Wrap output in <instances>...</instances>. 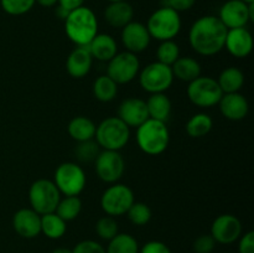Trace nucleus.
Wrapping results in <instances>:
<instances>
[{
	"mask_svg": "<svg viewBox=\"0 0 254 253\" xmlns=\"http://www.w3.org/2000/svg\"><path fill=\"white\" fill-rule=\"evenodd\" d=\"M151 36L144 24L139 21H130L122 30V42L127 51L131 54L143 52L148 49Z\"/></svg>",
	"mask_w": 254,
	"mask_h": 253,
	"instance_id": "nucleus-15",
	"label": "nucleus"
},
{
	"mask_svg": "<svg viewBox=\"0 0 254 253\" xmlns=\"http://www.w3.org/2000/svg\"><path fill=\"white\" fill-rule=\"evenodd\" d=\"M145 103L149 118L164 123L168 121L171 113V101L165 93H153Z\"/></svg>",
	"mask_w": 254,
	"mask_h": 253,
	"instance_id": "nucleus-24",
	"label": "nucleus"
},
{
	"mask_svg": "<svg viewBox=\"0 0 254 253\" xmlns=\"http://www.w3.org/2000/svg\"><path fill=\"white\" fill-rule=\"evenodd\" d=\"M66 221L62 220L56 212L41 216V232L51 240H59L66 233Z\"/></svg>",
	"mask_w": 254,
	"mask_h": 253,
	"instance_id": "nucleus-27",
	"label": "nucleus"
},
{
	"mask_svg": "<svg viewBox=\"0 0 254 253\" xmlns=\"http://www.w3.org/2000/svg\"><path fill=\"white\" fill-rule=\"evenodd\" d=\"M118 93V84L108 76H101L94 81L93 94L98 101L111 102Z\"/></svg>",
	"mask_w": 254,
	"mask_h": 253,
	"instance_id": "nucleus-30",
	"label": "nucleus"
},
{
	"mask_svg": "<svg viewBox=\"0 0 254 253\" xmlns=\"http://www.w3.org/2000/svg\"><path fill=\"white\" fill-rule=\"evenodd\" d=\"M139 253H171V251L164 242L150 241L139 250Z\"/></svg>",
	"mask_w": 254,
	"mask_h": 253,
	"instance_id": "nucleus-39",
	"label": "nucleus"
},
{
	"mask_svg": "<svg viewBox=\"0 0 254 253\" xmlns=\"http://www.w3.org/2000/svg\"><path fill=\"white\" fill-rule=\"evenodd\" d=\"M52 253H72V250H69V248L60 247V248H56V250L52 251Z\"/></svg>",
	"mask_w": 254,
	"mask_h": 253,
	"instance_id": "nucleus-45",
	"label": "nucleus"
},
{
	"mask_svg": "<svg viewBox=\"0 0 254 253\" xmlns=\"http://www.w3.org/2000/svg\"><path fill=\"white\" fill-rule=\"evenodd\" d=\"M170 141V133L164 122L146 119L136 128V143L148 155H159L166 150Z\"/></svg>",
	"mask_w": 254,
	"mask_h": 253,
	"instance_id": "nucleus-3",
	"label": "nucleus"
},
{
	"mask_svg": "<svg viewBox=\"0 0 254 253\" xmlns=\"http://www.w3.org/2000/svg\"><path fill=\"white\" fill-rule=\"evenodd\" d=\"M174 74L171 66L156 61L149 63L139 76V83L144 91L149 93H164L171 87Z\"/></svg>",
	"mask_w": 254,
	"mask_h": 253,
	"instance_id": "nucleus-9",
	"label": "nucleus"
},
{
	"mask_svg": "<svg viewBox=\"0 0 254 253\" xmlns=\"http://www.w3.org/2000/svg\"><path fill=\"white\" fill-rule=\"evenodd\" d=\"M238 252L240 253H254V232L245 233L241 237L240 245H238Z\"/></svg>",
	"mask_w": 254,
	"mask_h": 253,
	"instance_id": "nucleus-41",
	"label": "nucleus"
},
{
	"mask_svg": "<svg viewBox=\"0 0 254 253\" xmlns=\"http://www.w3.org/2000/svg\"><path fill=\"white\" fill-rule=\"evenodd\" d=\"M145 26L150 36L159 41L173 40L181 30L180 12L161 6L149 16Z\"/></svg>",
	"mask_w": 254,
	"mask_h": 253,
	"instance_id": "nucleus-5",
	"label": "nucleus"
},
{
	"mask_svg": "<svg viewBox=\"0 0 254 253\" xmlns=\"http://www.w3.org/2000/svg\"><path fill=\"white\" fill-rule=\"evenodd\" d=\"M127 213H128L129 221L135 226L146 225L151 218L150 207L144 202H133Z\"/></svg>",
	"mask_w": 254,
	"mask_h": 253,
	"instance_id": "nucleus-33",
	"label": "nucleus"
},
{
	"mask_svg": "<svg viewBox=\"0 0 254 253\" xmlns=\"http://www.w3.org/2000/svg\"><path fill=\"white\" fill-rule=\"evenodd\" d=\"M66 35L77 46H87L98 34V20L93 10L81 6L69 11L64 20Z\"/></svg>",
	"mask_w": 254,
	"mask_h": 253,
	"instance_id": "nucleus-2",
	"label": "nucleus"
},
{
	"mask_svg": "<svg viewBox=\"0 0 254 253\" xmlns=\"http://www.w3.org/2000/svg\"><path fill=\"white\" fill-rule=\"evenodd\" d=\"M216 247V241L211 235H201L193 242V251L196 253H211Z\"/></svg>",
	"mask_w": 254,
	"mask_h": 253,
	"instance_id": "nucleus-38",
	"label": "nucleus"
},
{
	"mask_svg": "<svg viewBox=\"0 0 254 253\" xmlns=\"http://www.w3.org/2000/svg\"><path fill=\"white\" fill-rule=\"evenodd\" d=\"M118 118L122 119L129 128H138L146 119H149L145 101L136 97L124 99L118 108Z\"/></svg>",
	"mask_w": 254,
	"mask_h": 253,
	"instance_id": "nucleus-17",
	"label": "nucleus"
},
{
	"mask_svg": "<svg viewBox=\"0 0 254 253\" xmlns=\"http://www.w3.org/2000/svg\"><path fill=\"white\" fill-rule=\"evenodd\" d=\"M55 185L64 196H78L86 186V174L76 163H64L55 171Z\"/></svg>",
	"mask_w": 254,
	"mask_h": 253,
	"instance_id": "nucleus-8",
	"label": "nucleus"
},
{
	"mask_svg": "<svg viewBox=\"0 0 254 253\" xmlns=\"http://www.w3.org/2000/svg\"><path fill=\"white\" fill-rule=\"evenodd\" d=\"M88 50L92 57L99 61H111L118 51L117 42L111 35L97 34L88 44Z\"/></svg>",
	"mask_w": 254,
	"mask_h": 253,
	"instance_id": "nucleus-22",
	"label": "nucleus"
},
{
	"mask_svg": "<svg viewBox=\"0 0 254 253\" xmlns=\"http://www.w3.org/2000/svg\"><path fill=\"white\" fill-rule=\"evenodd\" d=\"M228 29L218 16L206 15L196 20L189 31L191 47L202 56H213L225 47Z\"/></svg>",
	"mask_w": 254,
	"mask_h": 253,
	"instance_id": "nucleus-1",
	"label": "nucleus"
},
{
	"mask_svg": "<svg viewBox=\"0 0 254 253\" xmlns=\"http://www.w3.org/2000/svg\"><path fill=\"white\" fill-rule=\"evenodd\" d=\"M72 253H106V248L96 241L86 240L77 243Z\"/></svg>",
	"mask_w": 254,
	"mask_h": 253,
	"instance_id": "nucleus-37",
	"label": "nucleus"
},
{
	"mask_svg": "<svg viewBox=\"0 0 254 253\" xmlns=\"http://www.w3.org/2000/svg\"><path fill=\"white\" fill-rule=\"evenodd\" d=\"M133 6L126 0L109 2L108 6L104 10V19H106L107 24L112 27H117V29H123L126 25L133 21Z\"/></svg>",
	"mask_w": 254,
	"mask_h": 253,
	"instance_id": "nucleus-21",
	"label": "nucleus"
},
{
	"mask_svg": "<svg viewBox=\"0 0 254 253\" xmlns=\"http://www.w3.org/2000/svg\"><path fill=\"white\" fill-rule=\"evenodd\" d=\"M99 154V145L93 140L81 141L76 149L77 159L82 163H91L96 160Z\"/></svg>",
	"mask_w": 254,
	"mask_h": 253,
	"instance_id": "nucleus-36",
	"label": "nucleus"
},
{
	"mask_svg": "<svg viewBox=\"0 0 254 253\" xmlns=\"http://www.w3.org/2000/svg\"><path fill=\"white\" fill-rule=\"evenodd\" d=\"M57 4H59L60 6L64 7V9L68 10V11H72V10L83 6L84 0H59Z\"/></svg>",
	"mask_w": 254,
	"mask_h": 253,
	"instance_id": "nucleus-42",
	"label": "nucleus"
},
{
	"mask_svg": "<svg viewBox=\"0 0 254 253\" xmlns=\"http://www.w3.org/2000/svg\"><path fill=\"white\" fill-rule=\"evenodd\" d=\"M107 76L111 77L117 84L129 83L138 74L140 68V62L135 54L129 51L117 54L111 61H108Z\"/></svg>",
	"mask_w": 254,
	"mask_h": 253,
	"instance_id": "nucleus-11",
	"label": "nucleus"
},
{
	"mask_svg": "<svg viewBox=\"0 0 254 253\" xmlns=\"http://www.w3.org/2000/svg\"><path fill=\"white\" fill-rule=\"evenodd\" d=\"M55 14H56L57 17H60V19H61V20H66V17L68 16L69 11H68V10L64 9V7H62V6H60V5H57L56 11H55Z\"/></svg>",
	"mask_w": 254,
	"mask_h": 253,
	"instance_id": "nucleus-43",
	"label": "nucleus"
},
{
	"mask_svg": "<svg viewBox=\"0 0 254 253\" xmlns=\"http://www.w3.org/2000/svg\"><path fill=\"white\" fill-rule=\"evenodd\" d=\"M94 163L98 178L108 184H116L123 176L126 169L123 156L116 150L102 151L98 154Z\"/></svg>",
	"mask_w": 254,
	"mask_h": 253,
	"instance_id": "nucleus-13",
	"label": "nucleus"
},
{
	"mask_svg": "<svg viewBox=\"0 0 254 253\" xmlns=\"http://www.w3.org/2000/svg\"><path fill=\"white\" fill-rule=\"evenodd\" d=\"M220 111L230 121H242L246 118L250 111V104L247 98L243 94L238 93H225L218 102Z\"/></svg>",
	"mask_w": 254,
	"mask_h": 253,
	"instance_id": "nucleus-19",
	"label": "nucleus"
},
{
	"mask_svg": "<svg viewBox=\"0 0 254 253\" xmlns=\"http://www.w3.org/2000/svg\"><path fill=\"white\" fill-rule=\"evenodd\" d=\"M218 19L228 30L246 27L248 22L254 21V2L228 0L221 6Z\"/></svg>",
	"mask_w": 254,
	"mask_h": 253,
	"instance_id": "nucleus-12",
	"label": "nucleus"
},
{
	"mask_svg": "<svg viewBox=\"0 0 254 253\" xmlns=\"http://www.w3.org/2000/svg\"><path fill=\"white\" fill-rule=\"evenodd\" d=\"M96 124L89 118L83 116L74 117L68 124V134L72 139L81 143V141L92 140L96 134Z\"/></svg>",
	"mask_w": 254,
	"mask_h": 253,
	"instance_id": "nucleus-25",
	"label": "nucleus"
},
{
	"mask_svg": "<svg viewBox=\"0 0 254 253\" xmlns=\"http://www.w3.org/2000/svg\"><path fill=\"white\" fill-rule=\"evenodd\" d=\"M174 78L183 82H192L201 76V66L192 57H179L171 66Z\"/></svg>",
	"mask_w": 254,
	"mask_h": 253,
	"instance_id": "nucleus-23",
	"label": "nucleus"
},
{
	"mask_svg": "<svg viewBox=\"0 0 254 253\" xmlns=\"http://www.w3.org/2000/svg\"><path fill=\"white\" fill-rule=\"evenodd\" d=\"M242 1L247 2V4H250V2H254V0H242Z\"/></svg>",
	"mask_w": 254,
	"mask_h": 253,
	"instance_id": "nucleus-46",
	"label": "nucleus"
},
{
	"mask_svg": "<svg viewBox=\"0 0 254 253\" xmlns=\"http://www.w3.org/2000/svg\"><path fill=\"white\" fill-rule=\"evenodd\" d=\"M211 236L216 243L231 245L242 235V223L235 215L225 213L216 218L211 226Z\"/></svg>",
	"mask_w": 254,
	"mask_h": 253,
	"instance_id": "nucleus-14",
	"label": "nucleus"
},
{
	"mask_svg": "<svg viewBox=\"0 0 254 253\" xmlns=\"http://www.w3.org/2000/svg\"><path fill=\"white\" fill-rule=\"evenodd\" d=\"M93 57L87 46H77L73 51L69 54L66 62L67 72L73 78H82L87 76L92 68Z\"/></svg>",
	"mask_w": 254,
	"mask_h": 253,
	"instance_id": "nucleus-20",
	"label": "nucleus"
},
{
	"mask_svg": "<svg viewBox=\"0 0 254 253\" xmlns=\"http://www.w3.org/2000/svg\"><path fill=\"white\" fill-rule=\"evenodd\" d=\"M218 86L225 93H236L240 91L245 83V74L241 69L236 67H228L221 72L220 77L217 79Z\"/></svg>",
	"mask_w": 254,
	"mask_h": 253,
	"instance_id": "nucleus-26",
	"label": "nucleus"
},
{
	"mask_svg": "<svg viewBox=\"0 0 254 253\" xmlns=\"http://www.w3.org/2000/svg\"><path fill=\"white\" fill-rule=\"evenodd\" d=\"M12 227L21 237H37L41 233V215L32 208H21L12 217Z\"/></svg>",
	"mask_w": 254,
	"mask_h": 253,
	"instance_id": "nucleus-16",
	"label": "nucleus"
},
{
	"mask_svg": "<svg viewBox=\"0 0 254 253\" xmlns=\"http://www.w3.org/2000/svg\"><path fill=\"white\" fill-rule=\"evenodd\" d=\"M35 1H36L37 4L41 5V6L51 7V6H55V5L57 4V1H59V0H35Z\"/></svg>",
	"mask_w": 254,
	"mask_h": 253,
	"instance_id": "nucleus-44",
	"label": "nucleus"
},
{
	"mask_svg": "<svg viewBox=\"0 0 254 253\" xmlns=\"http://www.w3.org/2000/svg\"><path fill=\"white\" fill-rule=\"evenodd\" d=\"M106 253H139V246L133 236L118 233L109 241Z\"/></svg>",
	"mask_w": 254,
	"mask_h": 253,
	"instance_id": "nucleus-29",
	"label": "nucleus"
},
{
	"mask_svg": "<svg viewBox=\"0 0 254 253\" xmlns=\"http://www.w3.org/2000/svg\"><path fill=\"white\" fill-rule=\"evenodd\" d=\"M134 202V193L129 186L124 184H114L109 186L101 197V207L108 216H122L127 213Z\"/></svg>",
	"mask_w": 254,
	"mask_h": 253,
	"instance_id": "nucleus-10",
	"label": "nucleus"
},
{
	"mask_svg": "<svg viewBox=\"0 0 254 253\" xmlns=\"http://www.w3.org/2000/svg\"><path fill=\"white\" fill-rule=\"evenodd\" d=\"M196 0H163V6H168L175 11H186L195 5Z\"/></svg>",
	"mask_w": 254,
	"mask_h": 253,
	"instance_id": "nucleus-40",
	"label": "nucleus"
},
{
	"mask_svg": "<svg viewBox=\"0 0 254 253\" xmlns=\"http://www.w3.org/2000/svg\"><path fill=\"white\" fill-rule=\"evenodd\" d=\"M96 140L104 150L119 151L128 144L130 129L118 117H109L96 128Z\"/></svg>",
	"mask_w": 254,
	"mask_h": 253,
	"instance_id": "nucleus-4",
	"label": "nucleus"
},
{
	"mask_svg": "<svg viewBox=\"0 0 254 253\" xmlns=\"http://www.w3.org/2000/svg\"><path fill=\"white\" fill-rule=\"evenodd\" d=\"M225 47L232 56L237 59H245L253 50L252 34L246 27L230 29L226 36Z\"/></svg>",
	"mask_w": 254,
	"mask_h": 253,
	"instance_id": "nucleus-18",
	"label": "nucleus"
},
{
	"mask_svg": "<svg viewBox=\"0 0 254 253\" xmlns=\"http://www.w3.org/2000/svg\"><path fill=\"white\" fill-rule=\"evenodd\" d=\"M81 210L82 201L79 200L78 196H66L64 198L60 200L55 212L67 222V221L74 220L79 215Z\"/></svg>",
	"mask_w": 254,
	"mask_h": 253,
	"instance_id": "nucleus-31",
	"label": "nucleus"
},
{
	"mask_svg": "<svg viewBox=\"0 0 254 253\" xmlns=\"http://www.w3.org/2000/svg\"><path fill=\"white\" fill-rule=\"evenodd\" d=\"M109 2H113V1H121V0H108Z\"/></svg>",
	"mask_w": 254,
	"mask_h": 253,
	"instance_id": "nucleus-47",
	"label": "nucleus"
},
{
	"mask_svg": "<svg viewBox=\"0 0 254 253\" xmlns=\"http://www.w3.org/2000/svg\"><path fill=\"white\" fill-rule=\"evenodd\" d=\"M35 0H0L2 10L9 15H24L34 7Z\"/></svg>",
	"mask_w": 254,
	"mask_h": 253,
	"instance_id": "nucleus-35",
	"label": "nucleus"
},
{
	"mask_svg": "<svg viewBox=\"0 0 254 253\" xmlns=\"http://www.w3.org/2000/svg\"><path fill=\"white\" fill-rule=\"evenodd\" d=\"M213 126L212 118L206 113L193 114L186 124V131L192 138H201L207 135Z\"/></svg>",
	"mask_w": 254,
	"mask_h": 253,
	"instance_id": "nucleus-28",
	"label": "nucleus"
},
{
	"mask_svg": "<svg viewBox=\"0 0 254 253\" xmlns=\"http://www.w3.org/2000/svg\"><path fill=\"white\" fill-rule=\"evenodd\" d=\"M96 232L99 238L104 241H111L114 236L118 235V223L112 216H104L99 218L96 223Z\"/></svg>",
	"mask_w": 254,
	"mask_h": 253,
	"instance_id": "nucleus-34",
	"label": "nucleus"
},
{
	"mask_svg": "<svg viewBox=\"0 0 254 253\" xmlns=\"http://www.w3.org/2000/svg\"><path fill=\"white\" fill-rule=\"evenodd\" d=\"M222 96V89L218 86L217 81L212 77L200 76L189 83V99L200 108H211L216 106Z\"/></svg>",
	"mask_w": 254,
	"mask_h": 253,
	"instance_id": "nucleus-7",
	"label": "nucleus"
},
{
	"mask_svg": "<svg viewBox=\"0 0 254 253\" xmlns=\"http://www.w3.org/2000/svg\"><path fill=\"white\" fill-rule=\"evenodd\" d=\"M61 200V192L54 181L39 179L34 181L29 190V201L31 208L39 215L55 212Z\"/></svg>",
	"mask_w": 254,
	"mask_h": 253,
	"instance_id": "nucleus-6",
	"label": "nucleus"
},
{
	"mask_svg": "<svg viewBox=\"0 0 254 253\" xmlns=\"http://www.w3.org/2000/svg\"><path fill=\"white\" fill-rule=\"evenodd\" d=\"M156 56H158L159 62L168 64V66H173L174 62L180 57L179 45L173 40L161 41L160 46L158 47V51H156Z\"/></svg>",
	"mask_w": 254,
	"mask_h": 253,
	"instance_id": "nucleus-32",
	"label": "nucleus"
}]
</instances>
